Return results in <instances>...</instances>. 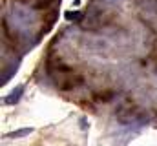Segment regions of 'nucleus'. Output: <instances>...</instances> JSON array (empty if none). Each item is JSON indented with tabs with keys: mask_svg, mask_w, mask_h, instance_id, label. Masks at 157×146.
<instances>
[{
	"mask_svg": "<svg viewBox=\"0 0 157 146\" xmlns=\"http://www.w3.org/2000/svg\"><path fill=\"white\" fill-rule=\"evenodd\" d=\"M68 18H77V13H68Z\"/></svg>",
	"mask_w": 157,
	"mask_h": 146,
	"instance_id": "obj_1",
	"label": "nucleus"
}]
</instances>
